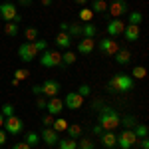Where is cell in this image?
<instances>
[{
	"mask_svg": "<svg viewBox=\"0 0 149 149\" xmlns=\"http://www.w3.org/2000/svg\"><path fill=\"white\" fill-rule=\"evenodd\" d=\"M107 92L111 93H127L131 92L133 88H135V80L129 76V74H115V76H111V80L107 81Z\"/></svg>",
	"mask_w": 149,
	"mask_h": 149,
	"instance_id": "obj_1",
	"label": "cell"
},
{
	"mask_svg": "<svg viewBox=\"0 0 149 149\" xmlns=\"http://www.w3.org/2000/svg\"><path fill=\"white\" fill-rule=\"evenodd\" d=\"M119 119L121 115L117 113V109L109 107V105H103L100 107V125H102L103 131H113L119 127Z\"/></svg>",
	"mask_w": 149,
	"mask_h": 149,
	"instance_id": "obj_2",
	"label": "cell"
},
{
	"mask_svg": "<svg viewBox=\"0 0 149 149\" xmlns=\"http://www.w3.org/2000/svg\"><path fill=\"white\" fill-rule=\"evenodd\" d=\"M0 18H2L4 22H14V24L22 22V14L18 12V8H16L14 2H4V4H0Z\"/></svg>",
	"mask_w": 149,
	"mask_h": 149,
	"instance_id": "obj_3",
	"label": "cell"
},
{
	"mask_svg": "<svg viewBox=\"0 0 149 149\" xmlns=\"http://www.w3.org/2000/svg\"><path fill=\"white\" fill-rule=\"evenodd\" d=\"M40 66H44V68H62V54L58 50H44Z\"/></svg>",
	"mask_w": 149,
	"mask_h": 149,
	"instance_id": "obj_4",
	"label": "cell"
},
{
	"mask_svg": "<svg viewBox=\"0 0 149 149\" xmlns=\"http://www.w3.org/2000/svg\"><path fill=\"white\" fill-rule=\"evenodd\" d=\"M117 135V145L121 149H131L137 145V137L133 133V129H123L121 133H115Z\"/></svg>",
	"mask_w": 149,
	"mask_h": 149,
	"instance_id": "obj_5",
	"label": "cell"
},
{
	"mask_svg": "<svg viewBox=\"0 0 149 149\" xmlns=\"http://www.w3.org/2000/svg\"><path fill=\"white\" fill-rule=\"evenodd\" d=\"M22 129H24V123H22V119H20L18 115L4 117V131H6L8 135H18V133H22Z\"/></svg>",
	"mask_w": 149,
	"mask_h": 149,
	"instance_id": "obj_6",
	"label": "cell"
},
{
	"mask_svg": "<svg viewBox=\"0 0 149 149\" xmlns=\"http://www.w3.org/2000/svg\"><path fill=\"white\" fill-rule=\"evenodd\" d=\"M18 56H20L22 62L30 64V62H34L36 58H38V52H36V48H34L32 42H24V44H20V48H18Z\"/></svg>",
	"mask_w": 149,
	"mask_h": 149,
	"instance_id": "obj_7",
	"label": "cell"
},
{
	"mask_svg": "<svg viewBox=\"0 0 149 149\" xmlns=\"http://www.w3.org/2000/svg\"><path fill=\"white\" fill-rule=\"evenodd\" d=\"M95 46H97V50H100L102 54H105V56H115V52L119 50V44L115 42L113 38H109V36H107V38H102Z\"/></svg>",
	"mask_w": 149,
	"mask_h": 149,
	"instance_id": "obj_8",
	"label": "cell"
},
{
	"mask_svg": "<svg viewBox=\"0 0 149 149\" xmlns=\"http://www.w3.org/2000/svg\"><path fill=\"white\" fill-rule=\"evenodd\" d=\"M123 28H125V22H123V18H111L107 26H105V32L109 38H117V36L123 34Z\"/></svg>",
	"mask_w": 149,
	"mask_h": 149,
	"instance_id": "obj_9",
	"label": "cell"
},
{
	"mask_svg": "<svg viewBox=\"0 0 149 149\" xmlns=\"http://www.w3.org/2000/svg\"><path fill=\"white\" fill-rule=\"evenodd\" d=\"M107 12L111 14V18H123L127 14V2L125 0H113L111 4H107Z\"/></svg>",
	"mask_w": 149,
	"mask_h": 149,
	"instance_id": "obj_10",
	"label": "cell"
},
{
	"mask_svg": "<svg viewBox=\"0 0 149 149\" xmlns=\"http://www.w3.org/2000/svg\"><path fill=\"white\" fill-rule=\"evenodd\" d=\"M60 81L58 80H52V78H48V80H44V84H42V95H46V97H56L58 93H60Z\"/></svg>",
	"mask_w": 149,
	"mask_h": 149,
	"instance_id": "obj_11",
	"label": "cell"
},
{
	"mask_svg": "<svg viewBox=\"0 0 149 149\" xmlns=\"http://www.w3.org/2000/svg\"><path fill=\"white\" fill-rule=\"evenodd\" d=\"M81 105H84V97H81L78 92H70L66 97H64V107H68L72 111H76V109H80Z\"/></svg>",
	"mask_w": 149,
	"mask_h": 149,
	"instance_id": "obj_12",
	"label": "cell"
},
{
	"mask_svg": "<svg viewBox=\"0 0 149 149\" xmlns=\"http://www.w3.org/2000/svg\"><path fill=\"white\" fill-rule=\"evenodd\" d=\"M38 135H40V139H42L46 145H50V147L58 145V141H60V133L54 131L52 127H44V129H42V133H38Z\"/></svg>",
	"mask_w": 149,
	"mask_h": 149,
	"instance_id": "obj_13",
	"label": "cell"
},
{
	"mask_svg": "<svg viewBox=\"0 0 149 149\" xmlns=\"http://www.w3.org/2000/svg\"><path fill=\"white\" fill-rule=\"evenodd\" d=\"M46 109H48V113L50 115H54V117H58V115L64 111V100H60V97H50L46 103Z\"/></svg>",
	"mask_w": 149,
	"mask_h": 149,
	"instance_id": "obj_14",
	"label": "cell"
},
{
	"mask_svg": "<svg viewBox=\"0 0 149 149\" xmlns=\"http://www.w3.org/2000/svg\"><path fill=\"white\" fill-rule=\"evenodd\" d=\"M93 50H95V40L93 38H81L78 42V52L84 56H90Z\"/></svg>",
	"mask_w": 149,
	"mask_h": 149,
	"instance_id": "obj_15",
	"label": "cell"
},
{
	"mask_svg": "<svg viewBox=\"0 0 149 149\" xmlns=\"http://www.w3.org/2000/svg\"><path fill=\"white\" fill-rule=\"evenodd\" d=\"M100 143L105 149H113V147H117V135H115L113 131H103L102 135H100Z\"/></svg>",
	"mask_w": 149,
	"mask_h": 149,
	"instance_id": "obj_16",
	"label": "cell"
},
{
	"mask_svg": "<svg viewBox=\"0 0 149 149\" xmlns=\"http://www.w3.org/2000/svg\"><path fill=\"white\" fill-rule=\"evenodd\" d=\"M139 34H141L139 26H135V24H125V28H123V38H125L127 42H137Z\"/></svg>",
	"mask_w": 149,
	"mask_h": 149,
	"instance_id": "obj_17",
	"label": "cell"
},
{
	"mask_svg": "<svg viewBox=\"0 0 149 149\" xmlns=\"http://www.w3.org/2000/svg\"><path fill=\"white\" fill-rule=\"evenodd\" d=\"M72 42H74V38H72L68 32H58L56 38H54V44H56L58 48H64V50H68V48L72 46Z\"/></svg>",
	"mask_w": 149,
	"mask_h": 149,
	"instance_id": "obj_18",
	"label": "cell"
},
{
	"mask_svg": "<svg viewBox=\"0 0 149 149\" xmlns=\"http://www.w3.org/2000/svg\"><path fill=\"white\" fill-rule=\"evenodd\" d=\"M115 62L119 64V66H127L129 62H131V52L129 50H125V48H119L117 52H115Z\"/></svg>",
	"mask_w": 149,
	"mask_h": 149,
	"instance_id": "obj_19",
	"label": "cell"
},
{
	"mask_svg": "<svg viewBox=\"0 0 149 149\" xmlns=\"http://www.w3.org/2000/svg\"><path fill=\"white\" fill-rule=\"evenodd\" d=\"M68 125H70V121L66 119V117H54V123H52V129L54 131H58V133H62V131H66L68 129Z\"/></svg>",
	"mask_w": 149,
	"mask_h": 149,
	"instance_id": "obj_20",
	"label": "cell"
},
{
	"mask_svg": "<svg viewBox=\"0 0 149 149\" xmlns=\"http://www.w3.org/2000/svg\"><path fill=\"white\" fill-rule=\"evenodd\" d=\"M95 34H97V26L93 22H86L81 26V36H84V38H93Z\"/></svg>",
	"mask_w": 149,
	"mask_h": 149,
	"instance_id": "obj_21",
	"label": "cell"
},
{
	"mask_svg": "<svg viewBox=\"0 0 149 149\" xmlns=\"http://www.w3.org/2000/svg\"><path fill=\"white\" fill-rule=\"evenodd\" d=\"M24 38H26V42L38 40V38H40V36H38V28H36V26H26V28H24Z\"/></svg>",
	"mask_w": 149,
	"mask_h": 149,
	"instance_id": "obj_22",
	"label": "cell"
},
{
	"mask_svg": "<svg viewBox=\"0 0 149 149\" xmlns=\"http://www.w3.org/2000/svg\"><path fill=\"white\" fill-rule=\"evenodd\" d=\"M119 125H123V129H133V127L137 125V119L133 115H123L119 119Z\"/></svg>",
	"mask_w": 149,
	"mask_h": 149,
	"instance_id": "obj_23",
	"label": "cell"
},
{
	"mask_svg": "<svg viewBox=\"0 0 149 149\" xmlns=\"http://www.w3.org/2000/svg\"><path fill=\"white\" fill-rule=\"evenodd\" d=\"M68 137H72V139H80L81 137V125L80 123H72V125H68Z\"/></svg>",
	"mask_w": 149,
	"mask_h": 149,
	"instance_id": "obj_24",
	"label": "cell"
},
{
	"mask_svg": "<svg viewBox=\"0 0 149 149\" xmlns=\"http://www.w3.org/2000/svg\"><path fill=\"white\" fill-rule=\"evenodd\" d=\"M76 60H78V56H76L72 50H68L66 54H62V68H64V66H74Z\"/></svg>",
	"mask_w": 149,
	"mask_h": 149,
	"instance_id": "obj_25",
	"label": "cell"
},
{
	"mask_svg": "<svg viewBox=\"0 0 149 149\" xmlns=\"http://www.w3.org/2000/svg\"><path fill=\"white\" fill-rule=\"evenodd\" d=\"M58 149H78V143H76V139H72V137L60 139L58 141Z\"/></svg>",
	"mask_w": 149,
	"mask_h": 149,
	"instance_id": "obj_26",
	"label": "cell"
},
{
	"mask_svg": "<svg viewBox=\"0 0 149 149\" xmlns=\"http://www.w3.org/2000/svg\"><path fill=\"white\" fill-rule=\"evenodd\" d=\"M92 12L97 14V12H107V2L105 0H92Z\"/></svg>",
	"mask_w": 149,
	"mask_h": 149,
	"instance_id": "obj_27",
	"label": "cell"
},
{
	"mask_svg": "<svg viewBox=\"0 0 149 149\" xmlns=\"http://www.w3.org/2000/svg\"><path fill=\"white\" fill-rule=\"evenodd\" d=\"M133 133H135V137L137 139H143L149 135V127L145 125V123H137V125L133 127Z\"/></svg>",
	"mask_w": 149,
	"mask_h": 149,
	"instance_id": "obj_28",
	"label": "cell"
},
{
	"mask_svg": "<svg viewBox=\"0 0 149 149\" xmlns=\"http://www.w3.org/2000/svg\"><path fill=\"white\" fill-rule=\"evenodd\" d=\"M18 32H20L18 24H14V22H6V24H4V34H6V36L14 38V36H18Z\"/></svg>",
	"mask_w": 149,
	"mask_h": 149,
	"instance_id": "obj_29",
	"label": "cell"
},
{
	"mask_svg": "<svg viewBox=\"0 0 149 149\" xmlns=\"http://www.w3.org/2000/svg\"><path fill=\"white\" fill-rule=\"evenodd\" d=\"M24 141H26L30 147H36V145L40 143V135H38L36 131H28V133H26V137H24Z\"/></svg>",
	"mask_w": 149,
	"mask_h": 149,
	"instance_id": "obj_30",
	"label": "cell"
},
{
	"mask_svg": "<svg viewBox=\"0 0 149 149\" xmlns=\"http://www.w3.org/2000/svg\"><path fill=\"white\" fill-rule=\"evenodd\" d=\"M145 76H147V70L143 68V66H135V68L131 70V78L133 80H145Z\"/></svg>",
	"mask_w": 149,
	"mask_h": 149,
	"instance_id": "obj_31",
	"label": "cell"
},
{
	"mask_svg": "<svg viewBox=\"0 0 149 149\" xmlns=\"http://www.w3.org/2000/svg\"><path fill=\"white\" fill-rule=\"evenodd\" d=\"M72 38H78V36H81V26L78 22H72V24H68V30H66Z\"/></svg>",
	"mask_w": 149,
	"mask_h": 149,
	"instance_id": "obj_32",
	"label": "cell"
},
{
	"mask_svg": "<svg viewBox=\"0 0 149 149\" xmlns=\"http://www.w3.org/2000/svg\"><path fill=\"white\" fill-rule=\"evenodd\" d=\"M30 78V72L26 68H18L16 72H14V80H18V81H24V80H28Z\"/></svg>",
	"mask_w": 149,
	"mask_h": 149,
	"instance_id": "obj_33",
	"label": "cell"
},
{
	"mask_svg": "<svg viewBox=\"0 0 149 149\" xmlns=\"http://www.w3.org/2000/svg\"><path fill=\"white\" fill-rule=\"evenodd\" d=\"M92 18H93L92 8H81L80 10V20L81 22H92Z\"/></svg>",
	"mask_w": 149,
	"mask_h": 149,
	"instance_id": "obj_34",
	"label": "cell"
},
{
	"mask_svg": "<svg viewBox=\"0 0 149 149\" xmlns=\"http://www.w3.org/2000/svg\"><path fill=\"white\" fill-rule=\"evenodd\" d=\"M141 22H143V14H141V12H129V24L139 26Z\"/></svg>",
	"mask_w": 149,
	"mask_h": 149,
	"instance_id": "obj_35",
	"label": "cell"
},
{
	"mask_svg": "<svg viewBox=\"0 0 149 149\" xmlns=\"http://www.w3.org/2000/svg\"><path fill=\"white\" fill-rule=\"evenodd\" d=\"M32 44H34V48H36V52H38V54H40V52H44V50H48V42L44 40V38H38V40H34Z\"/></svg>",
	"mask_w": 149,
	"mask_h": 149,
	"instance_id": "obj_36",
	"label": "cell"
},
{
	"mask_svg": "<svg viewBox=\"0 0 149 149\" xmlns=\"http://www.w3.org/2000/svg\"><path fill=\"white\" fill-rule=\"evenodd\" d=\"M14 111H16V109H14V105H12V103H4V105H2V109H0V113L4 115V117H10V115H16Z\"/></svg>",
	"mask_w": 149,
	"mask_h": 149,
	"instance_id": "obj_37",
	"label": "cell"
},
{
	"mask_svg": "<svg viewBox=\"0 0 149 149\" xmlns=\"http://www.w3.org/2000/svg\"><path fill=\"white\" fill-rule=\"evenodd\" d=\"M78 149H95V145H93V141L90 137H86V139H80Z\"/></svg>",
	"mask_w": 149,
	"mask_h": 149,
	"instance_id": "obj_38",
	"label": "cell"
},
{
	"mask_svg": "<svg viewBox=\"0 0 149 149\" xmlns=\"http://www.w3.org/2000/svg\"><path fill=\"white\" fill-rule=\"evenodd\" d=\"M78 93H80L81 97H90V93H92V88H90L88 84H81L80 88H78Z\"/></svg>",
	"mask_w": 149,
	"mask_h": 149,
	"instance_id": "obj_39",
	"label": "cell"
},
{
	"mask_svg": "<svg viewBox=\"0 0 149 149\" xmlns=\"http://www.w3.org/2000/svg\"><path fill=\"white\" fill-rule=\"evenodd\" d=\"M52 123H54V115H50V113L42 115V125L44 127H52Z\"/></svg>",
	"mask_w": 149,
	"mask_h": 149,
	"instance_id": "obj_40",
	"label": "cell"
},
{
	"mask_svg": "<svg viewBox=\"0 0 149 149\" xmlns=\"http://www.w3.org/2000/svg\"><path fill=\"white\" fill-rule=\"evenodd\" d=\"M12 149H32V147H30L26 141H16V143L12 145Z\"/></svg>",
	"mask_w": 149,
	"mask_h": 149,
	"instance_id": "obj_41",
	"label": "cell"
},
{
	"mask_svg": "<svg viewBox=\"0 0 149 149\" xmlns=\"http://www.w3.org/2000/svg\"><path fill=\"white\" fill-rule=\"evenodd\" d=\"M46 103H48V100H44L42 95H38V100H36V107H40V109H46Z\"/></svg>",
	"mask_w": 149,
	"mask_h": 149,
	"instance_id": "obj_42",
	"label": "cell"
},
{
	"mask_svg": "<svg viewBox=\"0 0 149 149\" xmlns=\"http://www.w3.org/2000/svg\"><path fill=\"white\" fill-rule=\"evenodd\" d=\"M6 141H8V133H6L4 129H0V147H2Z\"/></svg>",
	"mask_w": 149,
	"mask_h": 149,
	"instance_id": "obj_43",
	"label": "cell"
},
{
	"mask_svg": "<svg viewBox=\"0 0 149 149\" xmlns=\"http://www.w3.org/2000/svg\"><path fill=\"white\" fill-rule=\"evenodd\" d=\"M137 143H139V147H141V149H149V141H147V137L137 139Z\"/></svg>",
	"mask_w": 149,
	"mask_h": 149,
	"instance_id": "obj_44",
	"label": "cell"
},
{
	"mask_svg": "<svg viewBox=\"0 0 149 149\" xmlns=\"http://www.w3.org/2000/svg\"><path fill=\"white\" fill-rule=\"evenodd\" d=\"M92 131H93V135H102V133H103V129H102V125H100V123H97V125H93Z\"/></svg>",
	"mask_w": 149,
	"mask_h": 149,
	"instance_id": "obj_45",
	"label": "cell"
},
{
	"mask_svg": "<svg viewBox=\"0 0 149 149\" xmlns=\"http://www.w3.org/2000/svg\"><path fill=\"white\" fill-rule=\"evenodd\" d=\"M32 92L34 95H42V86H32Z\"/></svg>",
	"mask_w": 149,
	"mask_h": 149,
	"instance_id": "obj_46",
	"label": "cell"
},
{
	"mask_svg": "<svg viewBox=\"0 0 149 149\" xmlns=\"http://www.w3.org/2000/svg\"><path fill=\"white\" fill-rule=\"evenodd\" d=\"M18 4H20V6H30L32 0H18Z\"/></svg>",
	"mask_w": 149,
	"mask_h": 149,
	"instance_id": "obj_47",
	"label": "cell"
},
{
	"mask_svg": "<svg viewBox=\"0 0 149 149\" xmlns=\"http://www.w3.org/2000/svg\"><path fill=\"white\" fill-rule=\"evenodd\" d=\"M68 30V22H62L60 24V32H66Z\"/></svg>",
	"mask_w": 149,
	"mask_h": 149,
	"instance_id": "obj_48",
	"label": "cell"
},
{
	"mask_svg": "<svg viewBox=\"0 0 149 149\" xmlns=\"http://www.w3.org/2000/svg\"><path fill=\"white\" fill-rule=\"evenodd\" d=\"M54 0H42V6H52Z\"/></svg>",
	"mask_w": 149,
	"mask_h": 149,
	"instance_id": "obj_49",
	"label": "cell"
},
{
	"mask_svg": "<svg viewBox=\"0 0 149 149\" xmlns=\"http://www.w3.org/2000/svg\"><path fill=\"white\" fill-rule=\"evenodd\" d=\"M74 2H76V4H80V6H84V4H88L90 0H74Z\"/></svg>",
	"mask_w": 149,
	"mask_h": 149,
	"instance_id": "obj_50",
	"label": "cell"
},
{
	"mask_svg": "<svg viewBox=\"0 0 149 149\" xmlns=\"http://www.w3.org/2000/svg\"><path fill=\"white\" fill-rule=\"evenodd\" d=\"M10 84H12V86H14V88H16V86H20V81H18V80H14V78H12V80H10Z\"/></svg>",
	"mask_w": 149,
	"mask_h": 149,
	"instance_id": "obj_51",
	"label": "cell"
},
{
	"mask_svg": "<svg viewBox=\"0 0 149 149\" xmlns=\"http://www.w3.org/2000/svg\"><path fill=\"white\" fill-rule=\"evenodd\" d=\"M0 127H4V115L0 113Z\"/></svg>",
	"mask_w": 149,
	"mask_h": 149,
	"instance_id": "obj_52",
	"label": "cell"
},
{
	"mask_svg": "<svg viewBox=\"0 0 149 149\" xmlns=\"http://www.w3.org/2000/svg\"><path fill=\"white\" fill-rule=\"evenodd\" d=\"M4 2H12V0H4Z\"/></svg>",
	"mask_w": 149,
	"mask_h": 149,
	"instance_id": "obj_53",
	"label": "cell"
},
{
	"mask_svg": "<svg viewBox=\"0 0 149 149\" xmlns=\"http://www.w3.org/2000/svg\"><path fill=\"white\" fill-rule=\"evenodd\" d=\"M0 149H2V147H0Z\"/></svg>",
	"mask_w": 149,
	"mask_h": 149,
	"instance_id": "obj_54",
	"label": "cell"
}]
</instances>
